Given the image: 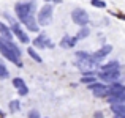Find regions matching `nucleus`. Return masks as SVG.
Instances as JSON below:
<instances>
[{
    "instance_id": "nucleus-1",
    "label": "nucleus",
    "mask_w": 125,
    "mask_h": 118,
    "mask_svg": "<svg viewBox=\"0 0 125 118\" xmlns=\"http://www.w3.org/2000/svg\"><path fill=\"white\" fill-rule=\"evenodd\" d=\"M37 13V0H21L14 3V14L19 24H24L29 32H38V24L35 19Z\"/></svg>"
},
{
    "instance_id": "nucleus-2",
    "label": "nucleus",
    "mask_w": 125,
    "mask_h": 118,
    "mask_svg": "<svg viewBox=\"0 0 125 118\" xmlns=\"http://www.w3.org/2000/svg\"><path fill=\"white\" fill-rule=\"evenodd\" d=\"M0 54H2L3 58L14 63L18 68H22V61H21L22 51L14 41H6V39L0 38Z\"/></svg>"
},
{
    "instance_id": "nucleus-3",
    "label": "nucleus",
    "mask_w": 125,
    "mask_h": 118,
    "mask_svg": "<svg viewBox=\"0 0 125 118\" xmlns=\"http://www.w3.org/2000/svg\"><path fill=\"white\" fill-rule=\"evenodd\" d=\"M52 13H54V8H52V5H49V3H46V5H43L40 8V11H38L37 14V24L41 25V27H46V25H49L52 22Z\"/></svg>"
},
{
    "instance_id": "nucleus-4",
    "label": "nucleus",
    "mask_w": 125,
    "mask_h": 118,
    "mask_svg": "<svg viewBox=\"0 0 125 118\" xmlns=\"http://www.w3.org/2000/svg\"><path fill=\"white\" fill-rule=\"evenodd\" d=\"M100 79L101 84H113V82H117L120 79V69L116 71H98L97 73V80Z\"/></svg>"
},
{
    "instance_id": "nucleus-5",
    "label": "nucleus",
    "mask_w": 125,
    "mask_h": 118,
    "mask_svg": "<svg viewBox=\"0 0 125 118\" xmlns=\"http://www.w3.org/2000/svg\"><path fill=\"white\" fill-rule=\"evenodd\" d=\"M71 21L79 27H84L89 24V13L84 8H74L71 11Z\"/></svg>"
},
{
    "instance_id": "nucleus-6",
    "label": "nucleus",
    "mask_w": 125,
    "mask_h": 118,
    "mask_svg": "<svg viewBox=\"0 0 125 118\" xmlns=\"http://www.w3.org/2000/svg\"><path fill=\"white\" fill-rule=\"evenodd\" d=\"M33 49H48V47H54V42L51 41V38L46 33H38L37 38L33 39Z\"/></svg>"
},
{
    "instance_id": "nucleus-7",
    "label": "nucleus",
    "mask_w": 125,
    "mask_h": 118,
    "mask_svg": "<svg viewBox=\"0 0 125 118\" xmlns=\"http://www.w3.org/2000/svg\"><path fill=\"white\" fill-rule=\"evenodd\" d=\"M108 96H125V88L122 82H113L108 87Z\"/></svg>"
},
{
    "instance_id": "nucleus-8",
    "label": "nucleus",
    "mask_w": 125,
    "mask_h": 118,
    "mask_svg": "<svg viewBox=\"0 0 125 118\" xmlns=\"http://www.w3.org/2000/svg\"><path fill=\"white\" fill-rule=\"evenodd\" d=\"M111 52H113V46H111V44H103L97 52H95V54H92V57H94V60H97L98 63H101V60L106 58Z\"/></svg>"
},
{
    "instance_id": "nucleus-9",
    "label": "nucleus",
    "mask_w": 125,
    "mask_h": 118,
    "mask_svg": "<svg viewBox=\"0 0 125 118\" xmlns=\"http://www.w3.org/2000/svg\"><path fill=\"white\" fill-rule=\"evenodd\" d=\"M76 44H78L76 36H70V35H65V36L62 38V41L59 42V46L63 47V49H73Z\"/></svg>"
},
{
    "instance_id": "nucleus-10",
    "label": "nucleus",
    "mask_w": 125,
    "mask_h": 118,
    "mask_svg": "<svg viewBox=\"0 0 125 118\" xmlns=\"http://www.w3.org/2000/svg\"><path fill=\"white\" fill-rule=\"evenodd\" d=\"M122 65H120L119 60H113V61H108L104 65H100L98 66V71H116V69H120Z\"/></svg>"
},
{
    "instance_id": "nucleus-11",
    "label": "nucleus",
    "mask_w": 125,
    "mask_h": 118,
    "mask_svg": "<svg viewBox=\"0 0 125 118\" xmlns=\"http://www.w3.org/2000/svg\"><path fill=\"white\" fill-rule=\"evenodd\" d=\"M0 38L6 39V41H13V33L11 30H10L8 24H5V22L0 21Z\"/></svg>"
},
{
    "instance_id": "nucleus-12",
    "label": "nucleus",
    "mask_w": 125,
    "mask_h": 118,
    "mask_svg": "<svg viewBox=\"0 0 125 118\" xmlns=\"http://www.w3.org/2000/svg\"><path fill=\"white\" fill-rule=\"evenodd\" d=\"M90 35V28L87 27V25H84V27H81L79 30H78V33H76V39L79 41V39H85Z\"/></svg>"
},
{
    "instance_id": "nucleus-13",
    "label": "nucleus",
    "mask_w": 125,
    "mask_h": 118,
    "mask_svg": "<svg viewBox=\"0 0 125 118\" xmlns=\"http://www.w3.org/2000/svg\"><path fill=\"white\" fill-rule=\"evenodd\" d=\"M109 107L114 115H125V104H113Z\"/></svg>"
},
{
    "instance_id": "nucleus-14",
    "label": "nucleus",
    "mask_w": 125,
    "mask_h": 118,
    "mask_svg": "<svg viewBox=\"0 0 125 118\" xmlns=\"http://www.w3.org/2000/svg\"><path fill=\"white\" fill-rule=\"evenodd\" d=\"M27 54L30 55V58H32L33 61H37L38 65H41V63H43V58L40 57V54H38V52L35 51L33 47H29V49H27Z\"/></svg>"
},
{
    "instance_id": "nucleus-15",
    "label": "nucleus",
    "mask_w": 125,
    "mask_h": 118,
    "mask_svg": "<svg viewBox=\"0 0 125 118\" xmlns=\"http://www.w3.org/2000/svg\"><path fill=\"white\" fill-rule=\"evenodd\" d=\"M74 57L79 61H87V60L92 58V54H89V52H85V51H78V52H74Z\"/></svg>"
},
{
    "instance_id": "nucleus-16",
    "label": "nucleus",
    "mask_w": 125,
    "mask_h": 118,
    "mask_svg": "<svg viewBox=\"0 0 125 118\" xmlns=\"http://www.w3.org/2000/svg\"><path fill=\"white\" fill-rule=\"evenodd\" d=\"M94 93L95 98H108V85H103V87H100L98 90L92 91Z\"/></svg>"
},
{
    "instance_id": "nucleus-17",
    "label": "nucleus",
    "mask_w": 125,
    "mask_h": 118,
    "mask_svg": "<svg viewBox=\"0 0 125 118\" xmlns=\"http://www.w3.org/2000/svg\"><path fill=\"white\" fill-rule=\"evenodd\" d=\"M10 77V71L8 68L5 66V63H3V60L0 58V80H5V79Z\"/></svg>"
},
{
    "instance_id": "nucleus-18",
    "label": "nucleus",
    "mask_w": 125,
    "mask_h": 118,
    "mask_svg": "<svg viewBox=\"0 0 125 118\" xmlns=\"http://www.w3.org/2000/svg\"><path fill=\"white\" fill-rule=\"evenodd\" d=\"M106 101H108L109 106H113V104H124L125 102V96H108Z\"/></svg>"
},
{
    "instance_id": "nucleus-19",
    "label": "nucleus",
    "mask_w": 125,
    "mask_h": 118,
    "mask_svg": "<svg viewBox=\"0 0 125 118\" xmlns=\"http://www.w3.org/2000/svg\"><path fill=\"white\" fill-rule=\"evenodd\" d=\"M8 110H10L11 113H14V112H18V110H21V102H19L18 99L10 101V104H8Z\"/></svg>"
},
{
    "instance_id": "nucleus-20",
    "label": "nucleus",
    "mask_w": 125,
    "mask_h": 118,
    "mask_svg": "<svg viewBox=\"0 0 125 118\" xmlns=\"http://www.w3.org/2000/svg\"><path fill=\"white\" fill-rule=\"evenodd\" d=\"M11 85L16 88V90H18V88H21L22 85H25V82H24V79H22V77H14L11 80Z\"/></svg>"
},
{
    "instance_id": "nucleus-21",
    "label": "nucleus",
    "mask_w": 125,
    "mask_h": 118,
    "mask_svg": "<svg viewBox=\"0 0 125 118\" xmlns=\"http://www.w3.org/2000/svg\"><path fill=\"white\" fill-rule=\"evenodd\" d=\"M90 5L95 8H106V2L104 0H90Z\"/></svg>"
},
{
    "instance_id": "nucleus-22",
    "label": "nucleus",
    "mask_w": 125,
    "mask_h": 118,
    "mask_svg": "<svg viewBox=\"0 0 125 118\" xmlns=\"http://www.w3.org/2000/svg\"><path fill=\"white\" fill-rule=\"evenodd\" d=\"M18 93H19V96H27L29 94V87L27 85H22L21 88H18Z\"/></svg>"
},
{
    "instance_id": "nucleus-23",
    "label": "nucleus",
    "mask_w": 125,
    "mask_h": 118,
    "mask_svg": "<svg viewBox=\"0 0 125 118\" xmlns=\"http://www.w3.org/2000/svg\"><path fill=\"white\" fill-rule=\"evenodd\" d=\"M95 80H97V77H85V76L81 77V84H85V85L92 84V82H95Z\"/></svg>"
},
{
    "instance_id": "nucleus-24",
    "label": "nucleus",
    "mask_w": 125,
    "mask_h": 118,
    "mask_svg": "<svg viewBox=\"0 0 125 118\" xmlns=\"http://www.w3.org/2000/svg\"><path fill=\"white\" fill-rule=\"evenodd\" d=\"M29 118H41V115H40V112H38L37 109H32L30 112H29V115H27Z\"/></svg>"
},
{
    "instance_id": "nucleus-25",
    "label": "nucleus",
    "mask_w": 125,
    "mask_h": 118,
    "mask_svg": "<svg viewBox=\"0 0 125 118\" xmlns=\"http://www.w3.org/2000/svg\"><path fill=\"white\" fill-rule=\"evenodd\" d=\"M44 2L49 5H57V3H62V0H44Z\"/></svg>"
},
{
    "instance_id": "nucleus-26",
    "label": "nucleus",
    "mask_w": 125,
    "mask_h": 118,
    "mask_svg": "<svg viewBox=\"0 0 125 118\" xmlns=\"http://www.w3.org/2000/svg\"><path fill=\"white\" fill-rule=\"evenodd\" d=\"M94 118H104V115H103V112H95Z\"/></svg>"
},
{
    "instance_id": "nucleus-27",
    "label": "nucleus",
    "mask_w": 125,
    "mask_h": 118,
    "mask_svg": "<svg viewBox=\"0 0 125 118\" xmlns=\"http://www.w3.org/2000/svg\"><path fill=\"white\" fill-rule=\"evenodd\" d=\"M113 118H125V115H114Z\"/></svg>"
},
{
    "instance_id": "nucleus-28",
    "label": "nucleus",
    "mask_w": 125,
    "mask_h": 118,
    "mask_svg": "<svg viewBox=\"0 0 125 118\" xmlns=\"http://www.w3.org/2000/svg\"><path fill=\"white\" fill-rule=\"evenodd\" d=\"M0 117H2V118H3V112H2V110H0Z\"/></svg>"
}]
</instances>
